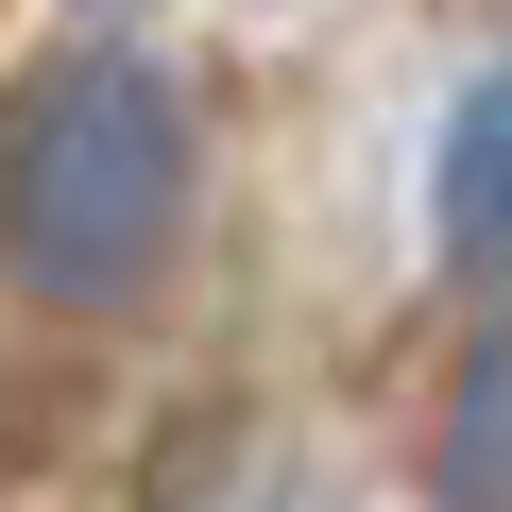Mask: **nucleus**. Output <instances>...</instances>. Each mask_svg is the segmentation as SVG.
Listing matches in <instances>:
<instances>
[{"instance_id":"1","label":"nucleus","mask_w":512,"mask_h":512,"mask_svg":"<svg viewBox=\"0 0 512 512\" xmlns=\"http://www.w3.org/2000/svg\"><path fill=\"white\" fill-rule=\"evenodd\" d=\"M188 205H205V120L154 52L69 35L0 86V274H18V308H52V325L154 308L188 256Z\"/></svg>"},{"instance_id":"2","label":"nucleus","mask_w":512,"mask_h":512,"mask_svg":"<svg viewBox=\"0 0 512 512\" xmlns=\"http://www.w3.org/2000/svg\"><path fill=\"white\" fill-rule=\"evenodd\" d=\"M427 239H444V274L512 291V52L461 69L444 137H427Z\"/></svg>"},{"instance_id":"3","label":"nucleus","mask_w":512,"mask_h":512,"mask_svg":"<svg viewBox=\"0 0 512 512\" xmlns=\"http://www.w3.org/2000/svg\"><path fill=\"white\" fill-rule=\"evenodd\" d=\"M427 512H512V325H478L427 393Z\"/></svg>"}]
</instances>
